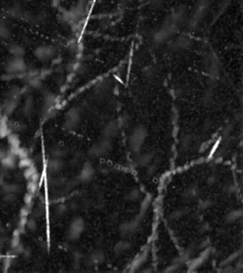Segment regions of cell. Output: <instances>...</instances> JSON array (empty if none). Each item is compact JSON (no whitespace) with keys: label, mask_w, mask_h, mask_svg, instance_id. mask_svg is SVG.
<instances>
[{"label":"cell","mask_w":243,"mask_h":273,"mask_svg":"<svg viewBox=\"0 0 243 273\" xmlns=\"http://www.w3.org/2000/svg\"><path fill=\"white\" fill-rule=\"evenodd\" d=\"M47 171L50 174H58L59 172L62 171L64 168V161L61 159H55L51 158L50 160L47 161Z\"/></svg>","instance_id":"11"},{"label":"cell","mask_w":243,"mask_h":273,"mask_svg":"<svg viewBox=\"0 0 243 273\" xmlns=\"http://www.w3.org/2000/svg\"><path fill=\"white\" fill-rule=\"evenodd\" d=\"M149 205H150V199L149 198L144 199V201L142 203V206H141V213L139 214V218H142V214L146 212L147 209L149 208Z\"/></svg>","instance_id":"21"},{"label":"cell","mask_w":243,"mask_h":273,"mask_svg":"<svg viewBox=\"0 0 243 273\" xmlns=\"http://www.w3.org/2000/svg\"><path fill=\"white\" fill-rule=\"evenodd\" d=\"M147 130L142 125H138L133 129L129 136V146L134 153H138L142 148L143 143L146 140Z\"/></svg>","instance_id":"1"},{"label":"cell","mask_w":243,"mask_h":273,"mask_svg":"<svg viewBox=\"0 0 243 273\" xmlns=\"http://www.w3.org/2000/svg\"><path fill=\"white\" fill-rule=\"evenodd\" d=\"M213 204H214V202L211 201V200H208V199L207 200H203V201L200 202V208L203 209V210H206V209L212 207Z\"/></svg>","instance_id":"26"},{"label":"cell","mask_w":243,"mask_h":273,"mask_svg":"<svg viewBox=\"0 0 243 273\" xmlns=\"http://www.w3.org/2000/svg\"><path fill=\"white\" fill-rule=\"evenodd\" d=\"M153 158H154V155H153L152 152H150V151L145 152V153L140 155V157L137 159V164L139 165L140 167L147 166V165L152 161Z\"/></svg>","instance_id":"13"},{"label":"cell","mask_w":243,"mask_h":273,"mask_svg":"<svg viewBox=\"0 0 243 273\" xmlns=\"http://www.w3.org/2000/svg\"><path fill=\"white\" fill-rule=\"evenodd\" d=\"M131 248L130 243L127 241H120L115 245L114 247V251L117 255L123 254V253L128 251Z\"/></svg>","instance_id":"15"},{"label":"cell","mask_w":243,"mask_h":273,"mask_svg":"<svg viewBox=\"0 0 243 273\" xmlns=\"http://www.w3.org/2000/svg\"><path fill=\"white\" fill-rule=\"evenodd\" d=\"M239 254H240V252H236V253H233V254H232L231 256H229V258H227L225 261H223L222 265L224 266V267L228 266L229 264H231V263H232L233 261L237 260V258L239 256Z\"/></svg>","instance_id":"24"},{"label":"cell","mask_w":243,"mask_h":273,"mask_svg":"<svg viewBox=\"0 0 243 273\" xmlns=\"http://www.w3.org/2000/svg\"><path fill=\"white\" fill-rule=\"evenodd\" d=\"M92 258L96 263H102L103 260H104V254L102 252H97V253H94V254L92 255Z\"/></svg>","instance_id":"27"},{"label":"cell","mask_w":243,"mask_h":273,"mask_svg":"<svg viewBox=\"0 0 243 273\" xmlns=\"http://www.w3.org/2000/svg\"><path fill=\"white\" fill-rule=\"evenodd\" d=\"M51 157L52 158H55V159H63L66 154H67V150L66 147H64V146H54V147L51 149Z\"/></svg>","instance_id":"16"},{"label":"cell","mask_w":243,"mask_h":273,"mask_svg":"<svg viewBox=\"0 0 243 273\" xmlns=\"http://www.w3.org/2000/svg\"><path fill=\"white\" fill-rule=\"evenodd\" d=\"M147 257H148V251L145 250L143 251L142 254H140L137 258L135 259V261L133 262V264L131 265V268H130V271L134 272L136 270H138V268L140 267H142L145 262H146L147 260Z\"/></svg>","instance_id":"12"},{"label":"cell","mask_w":243,"mask_h":273,"mask_svg":"<svg viewBox=\"0 0 243 273\" xmlns=\"http://www.w3.org/2000/svg\"><path fill=\"white\" fill-rule=\"evenodd\" d=\"M94 177H95V169L93 167V165L91 162L86 161L80 171L79 179H80V181L86 183V182L91 181L94 178Z\"/></svg>","instance_id":"8"},{"label":"cell","mask_w":243,"mask_h":273,"mask_svg":"<svg viewBox=\"0 0 243 273\" xmlns=\"http://www.w3.org/2000/svg\"><path fill=\"white\" fill-rule=\"evenodd\" d=\"M6 157V154H5V151L3 149L0 148V160H2L4 158Z\"/></svg>","instance_id":"31"},{"label":"cell","mask_w":243,"mask_h":273,"mask_svg":"<svg viewBox=\"0 0 243 273\" xmlns=\"http://www.w3.org/2000/svg\"><path fill=\"white\" fill-rule=\"evenodd\" d=\"M28 227L32 230H34L36 228V222L34 220H30L28 223Z\"/></svg>","instance_id":"30"},{"label":"cell","mask_w":243,"mask_h":273,"mask_svg":"<svg viewBox=\"0 0 243 273\" xmlns=\"http://www.w3.org/2000/svg\"><path fill=\"white\" fill-rule=\"evenodd\" d=\"M175 28H176V26H175L171 21L166 23L164 26H162L157 32H155L154 37H153L154 42L157 44H162L165 41H167L172 36V34L174 33Z\"/></svg>","instance_id":"5"},{"label":"cell","mask_w":243,"mask_h":273,"mask_svg":"<svg viewBox=\"0 0 243 273\" xmlns=\"http://www.w3.org/2000/svg\"><path fill=\"white\" fill-rule=\"evenodd\" d=\"M55 53V48L51 46H40L34 51V55L36 56V58L41 61H48L52 59Z\"/></svg>","instance_id":"6"},{"label":"cell","mask_w":243,"mask_h":273,"mask_svg":"<svg viewBox=\"0 0 243 273\" xmlns=\"http://www.w3.org/2000/svg\"><path fill=\"white\" fill-rule=\"evenodd\" d=\"M140 218H136L133 221L130 222H125L120 226V232L122 233L123 235L126 236L129 235L131 233H133L134 231H136V230L138 229L139 225H140Z\"/></svg>","instance_id":"10"},{"label":"cell","mask_w":243,"mask_h":273,"mask_svg":"<svg viewBox=\"0 0 243 273\" xmlns=\"http://www.w3.org/2000/svg\"><path fill=\"white\" fill-rule=\"evenodd\" d=\"M197 196H198L197 190L191 188V189H187L185 192H184V193H183L184 197L183 198L185 200H187V201H192V200H194L197 197Z\"/></svg>","instance_id":"18"},{"label":"cell","mask_w":243,"mask_h":273,"mask_svg":"<svg viewBox=\"0 0 243 273\" xmlns=\"http://www.w3.org/2000/svg\"><path fill=\"white\" fill-rule=\"evenodd\" d=\"M66 207L65 206V205H60V206H58L57 209H56V214L59 216H62L64 215V214L66 213Z\"/></svg>","instance_id":"28"},{"label":"cell","mask_w":243,"mask_h":273,"mask_svg":"<svg viewBox=\"0 0 243 273\" xmlns=\"http://www.w3.org/2000/svg\"><path fill=\"white\" fill-rule=\"evenodd\" d=\"M9 35V30L3 25H0V39H5Z\"/></svg>","instance_id":"25"},{"label":"cell","mask_w":243,"mask_h":273,"mask_svg":"<svg viewBox=\"0 0 243 273\" xmlns=\"http://www.w3.org/2000/svg\"><path fill=\"white\" fill-rule=\"evenodd\" d=\"M11 53L14 56V57H18V58H22V56L25 53L24 48L20 46H13L11 48Z\"/></svg>","instance_id":"20"},{"label":"cell","mask_w":243,"mask_h":273,"mask_svg":"<svg viewBox=\"0 0 243 273\" xmlns=\"http://www.w3.org/2000/svg\"><path fill=\"white\" fill-rule=\"evenodd\" d=\"M85 230V223L82 217H75L70 223L66 230V236L70 240H78Z\"/></svg>","instance_id":"2"},{"label":"cell","mask_w":243,"mask_h":273,"mask_svg":"<svg viewBox=\"0 0 243 273\" xmlns=\"http://www.w3.org/2000/svg\"><path fill=\"white\" fill-rule=\"evenodd\" d=\"M179 270V266L178 265H172L169 267H166L163 271L164 272H176Z\"/></svg>","instance_id":"29"},{"label":"cell","mask_w":243,"mask_h":273,"mask_svg":"<svg viewBox=\"0 0 243 273\" xmlns=\"http://www.w3.org/2000/svg\"><path fill=\"white\" fill-rule=\"evenodd\" d=\"M32 109H33V103H32V98H30V99H28V100L26 102L24 111H25L26 115H27V114H28V115H30V114L32 113Z\"/></svg>","instance_id":"23"},{"label":"cell","mask_w":243,"mask_h":273,"mask_svg":"<svg viewBox=\"0 0 243 273\" xmlns=\"http://www.w3.org/2000/svg\"><path fill=\"white\" fill-rule=\"evenodd\" d=\"M25 68H26V64L22 58L14 57L13 60L9 61L6 66V70L7 72L11 74H15V73H20L24 71Z\"/></svg>","instance_id":"7"},{"label":"cell","mask_w":243,"mask_h":273,"mask_svg":"<svg viewBox=\"0 0 243 273\" xmlns=\"http://www.w3.org/2000/svg\"><path fill=\"white\" fill-rule=\"evenodd\" d=\"M186 211H187V210H185V209L177 210V211H173V212L170 214V217H171V218H173V219H177V218H180V217L183 216L184 214L186 213Z\"/></svg>","instance_id":"22"},{"label":"cell","mask_w":243,"mask_h":273,"mask_svg":"<svg viewBox=\"0 0 243 273\" xmlns=\"http://www.w3.org/2000/svg\"><path fill=\"white\" fill-rule=\"evenodd\" d=\"M242 216V211L241 210H234L231 211L227 213L226 215V221L228 223H235L238 221Z\"/></svg>","instance_id":"17"},{"label":"cell","mask_w":243,"mask_h":273,"mask_svg":"<svg viewBox=\"0 0 243 273\" xmlns=\"http://www.w3.org/2000/svg\"><path fill=\"white\" fill-rule=\"evenodd\" d=\"M209 256H210V249H206L195 261L193 262V264H192V267L193 268H192V270H196L197 268H199L203 264V263L208 259Z\"/></svg>","instance_id":"14"},{"label":"cell","mask_w":243,"mask_h":273,"mask_svg":"<svg viewBox=\"0 0 243 273\" xmlns=\"http://www.w3.org/2000/svg\"><path fill=\"white\" fill-rule=\"evenodd\" d=\"M141 196V193L139 190L137 189H133L131 191H129L126 194V199L129 201H137Z\"/></svg>","instance_id":"19"},{"label":"cell","mask_w":243,"mask_h":273,"mask_svg":"<svg viewBox=\"0 0 243 273\" xmlns=\"http://www.w3.org/2000/svg\"><path fill=\"white\" fill-rule=\"evenodd\" d=\"M81 121V112L78 107H71L66 111L65 116L64 126L66 130H74L78 127Z\"/></svg>","instance_id":"4"},{"label":"cell","mask_w":243,"mask_h":273,"mask_svg":"<svg viewBox=\"0 0 243 273\" xmlns=\"http://www.w3.org/2000/svg\"><path fill=\"white\" fill-rule=\"evenodd\" d=\"M120 130V124L117 121H111L105 125L103 131V136L105 139L111 140L118 135Z\"/></svg>","instance_id":"9"},{"label":"cell","mask_w":243,"mask_h":273,"mask_svg":"<svg viewBox=\"0 0 243 273\" xmlns=\"http://www.w3.org/2000/svg\"><path fill=\"white\" fill-rule=\"evenodd\" d=\"M112 148L111 141L108 139H103L100 141L94 143L89 150V155L93 158H102L108 155Z\"/></svg>","instance_id":"3"}]
</instances>
